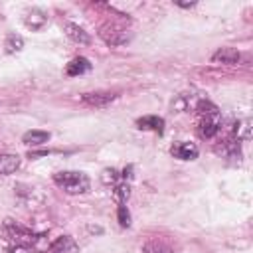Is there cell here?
<instances>
[{
	"instance_id": "1",
	"label": "cell",
	"mask_w": 253,
	"mask_h": 253,
	"mask_svg": "<svg viewBox=\"0 0 253 253\" xmlns=\"http://www.w3.org/2000/svg\"><path fill=\"white\" fill-rule=\"evenodd\" d=\"M196 111H198V132H200V136L202 138L215 136L219 126H221L219 109L210 101H200Z\"/></svg>"
},
{
	"instance_id": "2",
	"label": "cell",
	"mask_w": 253,
	"mask_h": 253,
	"mask_svg": "<svg viewBox=\"0 0 253 253\" xmlns=\"http://www.w3.org/2000/svg\"><path fill=\"white\" fill-rule=\"evenodd\" d=\"M53 182L67 194H85L91 186L89 176L83 172H75V170H65V172L53 174Z\"/></svg>"
},
{
	"instance_id": "3",
	"label": "cell",
	"mask_w": 253,
	"mask_h": 253,
	"mask_svg": "<svg viewBox=\"0 0 253 253\" xmlns=\"http://www.w3.org/2000/svg\"><path fill=\"white\" fill-rule=\"evenodd\" d=\"M6 231H8V235H10L16 243H20V245H36V243L43 237V235H34L32 231H28V229L20 227L18 223H12V221L6 223Z\"/></svg>"
},
{
	"instance_id": "4",
	"label": "cell",
	"mask_w": 253,
	"mask_h": 253,
	"mask_svg": "<svg viewBox=\"0 0 253 253\" xmlns=\"http://www.w3.org/2000/svg\"><path fill=\"white\" fill-rule=\"evenodd\" d=\"M99 36H101L109 45H123V43L128 42L126 30H123V28H119V26H115V24H105V26H101Z\"/></svg>"
},
{
	"instance_id": "5",
	"label": "cell",
	"mask_w": 253,
	"mask_h": 253,
	"mask_svg": "<svg viewBox=\"0 0 253 253\" xmlns=\"http://www.w3.org/2000/svg\"><path fill=\"white\" fill-rule=\"evenodd\" d=\"M170 154L178 160H194V158H198V146L194 142L180 140L170 146Z\"/></svg>"
},
{
	"instance_id": "6",
	"label": "cell",
	"mask_w": 253,
	"mask_h": 253,
	"mask_svg": "<svg viewBox=\"0 0 253 253\" xmlns=\"http://www.w3.org/2000/svg\"><path fill=\"white\" fill-rule=\"evenodd\" d=\"M115 99H117V95L111 93V91H91V93L81 95V101L91 105V107H105V105L113 103Z\"/></svg>"
},
{
	"instance_id": "7",
	"label": "cell",
	"mask_w": 253,
	"mask_h": 253,
	"mask_svg": "<svg viewBox=\"0 0 253 253\" xmlns=\"http://www.w3.org/2000/svg\"><path fill=\"white\" fill-rule=\"evenodd\" d=\"M49 253H79V247H77V243L73 241V237L61 235V237H57V239L51 243Z\"/></svg>"
},
{
	"instance_id": "8",
	"label": "cell",
	"mask_w": 253,
	"mask_h": 253,
	"mask_svg": "<svg viewBox=\"0 0 253 253\" xmlns=\"http://www.w3.org/2000/svg\"><path fill=\"white\" fill-rule=\"evenodd\" d=\"M136 125H138V128H142V130H152V132H158V134L164 132V119H160V117H156V115L140 117V119L136 121Z\"/></svg>"
},
{
	"instance_id": "9",
	"label": "cell",
	"mask_w": 253,
	"mask_h": 253,
	"mask_svg": "<svg viewBox=\"0 0 253 253\" xmlns=\"http://www.w3.org/2000/svg\"><path fill=\"white\" fill-rule=\"evenodd\" d=\"M89 69H91V63H89L87 57H75V59H71V61L67 63L65 73H67L69 77H75V75H83V73H87Z\"/></svg>"
},
{
	"instance_id": "10",
	"label": "cell",
	"mask_w": 253,
	"mask_h": 253,
	"mask_svg": "<svg viewBox=\"0 0 253 253\" xmlns=\"http://www.w3.org/2000/svg\"><path fill=\"white\" fill-rule=\"evenodd\" d=\"M211 59L215 63H237L239 61V51L235 47H219L211 55Z\"/></svg>"
},
{
	"instance_id": "11",
	"label": "cell",
	"mask_w": 253,
	"mask_h": 253,
	"mask_svg": "<svg viewBox=\"0 0 253 253\" xmlns=\"http://www.w3.org/2000/svg\"><path fill=\"white\" fill-rule=\"evenodd\" d=\"M20 168V156L18 154H0V174H12Z\"/></svg>"
},
{
	"instance_id": "12",
	"label": "cell",
	"mask_w": 253,
	"mask_h": 253,
	"mask_svg": "<svg viewBox=\"0 0 253 253\" xmlns=\"http://www.w3.org/2000/svg\"><path fill=\"white\" fill-rule=\"evenodd\" d=\"M47 140H49V132H45V130H28L22 136V142L30 144V146H40V144H43Z\"/></svg>"
},
{
	"instance_id": "13",
	"label": "cell",
	"mask_w": 253,
	"mask_h": 253,
	"mask_svg": "<svg viewBox=\"0 0 253 253\" xmlns=\"http://www.w3.org/2000/svg\"><path fill=\"white\" fill-rule=\"evenodd\" d=\"M65 30H67V36H69L73 42H79V43H89V42H91L89 34H87L83 28H79L77 24H65Z\"/></svg>"
},
{
	"instance_id": "14",
	"label": "cell",
	"mask_w": 253,
	"mask_h": 253,
	"mask_svg": "<svg viewBox=\"0 0 253 253\" xmlns=\"http://www.w3.org/2000/svg\"><path fill=\"white\" fill-rule=\"evenodd\" d=\"M4 47H6L8 53L20 51V49L24 47V40H22V36H18V34H8V36H6V42H4Z\"/></svg>"
},
{
	"instance_id": "15",
	"label": "cell",
	"mask_w": 253,
	"mask_h": 253,
	"mask_svg": "<svg viewBox=\"0 0 253 253\" xmlns=\"http://www.w3.org/2000/svg\"><path fill=\"white\" fill-rule=\"evenodd\" d=\"M113 194H115V198H117L121 204H125V200H126L128 194H130V186H128V184H117L115 190H113Z\"/></svg>"
},
{
	"instance_id": "16",
	"label": "cell",
	"mask_w": 253,
	"mask_h": 253,
	"mask_svg": "<svg viewBox=\"0 0 253 253\" xmlns=\"http://www.w3.org/2000/svg\"><path fill=\"white\" fill-rule=\"evenodd\" d=\"M119 172L115 170V168H107V170H103V174H101V180L105 182V184H115L117 186V182H119Z\"/></svg>"
},
{
	"instance_id": "17",
	"label": "cell",
	"mask_w": 253,
	"mask_h": 253,
	"mask_svg": "<svg viewBox=\"0 0 253 253\" xmlns=\"http://www.w3.org/2000/svg\"><path fill=\"white\" fill-rule=\"evenodd\" d=\"M117 217H119V223H121L123 227H128V225H130V213H128V210H126V206H125V204H121V206H119Z\"/></svg>"
}]
</instances>
